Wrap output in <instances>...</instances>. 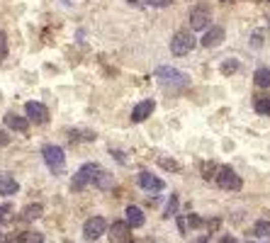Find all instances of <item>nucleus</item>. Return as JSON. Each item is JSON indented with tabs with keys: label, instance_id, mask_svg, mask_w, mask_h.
I'll return each instance as SVG.
<instances>
[{
	"label": "nucleus",
	"instance_id": "f257e3e1",
	"mask_svg": "<svg viewBox=\"0 0 270 243\" xmlns=\"http://www.w3.org/2000/svg\"><path fill=\"white\" fill-rule=\"evenodd\" d=\"M154 78H156L163 88H173V90H180V88H188V85H190L188 73H183V71H178V68H173V66H158Z\"/></svg>",
	"mask_w": 270,
	"mask_h": 243
},
{
	"label": "nucleus",
	"instance_id": "f03ea898",
	"mask_svg": "<svg viewBox=\"0 0 270 243\" xmlns=\"http://www.w3.org/2000/svg\"><path fill=\"white\" fill-rule=\"evenodd\" d=\"M42 156H44V163L49 166L51 173H64V168H66V154H64V148L56 144H46L42 148Z\"/></svg>",
	"mask_w": 270,
	"mask_h": 243
},
{
	"label": "nucleus",
	"instance_id": "7ed1b4c3",
	"mask_svg": "<svg viewBox=\"0 0 270 243\" xmlns=\"http://www.w3.org/2000/svg\"><path fill=\"white\" fill-rule=\"evenodd\" d=\"M192 49H195V37H192L188 29L175 32V37L170 39V51H173V56H185V54H190Z\"/></svg>",
	"mask_w": 270,
	"mask_h": 243
},
{
	"label": "nucleus",
	"instance_id": "20e7f679",
	"mask_svg": "<svg viewBox=\"0 0 270 243\" xmlns=\"http://www.w3.org/2000/svg\"><path fill=\"white\" fill-rule=\"evenodd\" d=\"M209 22H212V10H209V5H197V8H192V12H190L192 32L209 29Z\"/></svg>",
	"mask_w": 270,
	"mask_h": 243
},
{
	"label": "nucleus",
	"instance_id": "39448f33",
	"mask_svg": "<svg viewBox=\"0 0 270 243\" xmlns=\"http://www.w3.org/2000/svg\"><path fill=\"white\" fill-rule=\"evenodd\" d=\"M214 180H217V185L222 190H241V177L236 175V170H231L229 166L219 168L217 175H214Z\"/></svg>",
	"mask_w": 270,
	"mask_h": 243
},
{
	"label": "nucleus",
	"instance_id": "423d86ee",
	"mask_svg": "<svg viewBox=\"0 0 270 243\" xmlns=\"http://www.w3.org/2000/svg\"><path fill=\"white\" fill-rule=\"evenodd\" d=\"M107 233V221L102 219V217H90L85 224H83V236L88 238V241H98Z\"/></svg>",
	"mask_w": 270,
	"mask_h": 243
},
{
	"label": "nucleus",
	"instance_id": "0eeeda50",
	"mask_svg": "<svg viewBox=\"0 0 270 243\" xmlns=\"http://www.w3.org/2000/svg\"><path fill=\"white\" fill-rule=\"evenodd\" d=\"M98 170H100V168L95 166V163H85V166L76 173L73 183H71V185H73V190H83L88 183H93V180H95V175H98Z\"/></svg>",
	"mask_w": 270,
	"mask_h": 243
},
{
	"label": "nucleus",
	"instance_id": "6e6552de",
	"mask_svg": "<svg viewBox=\"0 0 270 243\" xmlns=\"http://www.w3.org/2000/svg\"><path fill=\"white\" fill-rule=\"evenodd\" d=\"M24 112H27V119L29 122H37V124H46L49 122V110L42 102H27Z\"/></svg>",
	"mask_w": 270,
	"mask_h": 243
},
{
	"label": "nucleus",
	"instance_id": "1a4fd4ad",
	"mask_svg": "<svg viewBox=\"0 0 270 243\" xmlns=\"http://www.w3.org/2000/svg\"><path fill=\"white\" fill-rule=\"evenodd\" d=\"M222 42H224V27H219V24L209 27L202 37V46H207V49H214V46H219Z\"/></svg>",
	"mask_w": 270,
	"mask_h": 243
},
{
	"label": "nucleus",
	"instance_id": "9d476101",
	"mask_svg": "<svg viewBox=\"0 0 270 243\" xmlns=\"http://www.w3.org/2000/svg\"><path fill=\"white\" fill-rule=\"evenodd\" d=\"M154 110H156V102H154V100H144V102H139V105H134V110H132V122L148 119V117L154 114Z\"/></svg>",
	"mask_w": 270,
	"mask_h": 243
},
{
	"label": "nucleus",
	"instance_id": "9b49d317",
	"mask_svg": "<svg viewBox=\"0 0 270 243\" xmlns=\"http://www.w3.org/2000/svg\"><path fill=\"white\" fill-rule=\"evenodd\" d=\"M129 221H114L112 226H110V238L112 243H127L129 241Z\"/></svg>",
	"mask_w": 270,
	"mask_h": 243
},
{
	"label": "nucleus",
	"instance_id": "f8f14e48",
	"mask_svg": "<svg viewBox=\"0 0 270 243\" xmlns=\"http://www.w3.org/2000/svg\"><path fill=\"white\" fill-rule=\"evenodd\" d=\"M139 185H141V190H146V192H161V190L166 188V183L161 177L151 175V173H141L139 175Z\"/></svg>",
	"mask_w": 270,
	"mask_h": 243
},
{
	"label": "nucleus",
	"instance_id": "ddd939ff",
	"mask_svg": "<svg viewBox=\"0 0 270 243\" xmlns=\"http://www.w3.org/2000/svg\"><path fill=\"white\" fill-rule=\"evenodd\" d=\"M3 119H5V124H8L10 129H15V132H20V134H24L27 129H29V119H27V117H20V114H15V112H8Z\"/></svg>",
	"mask_w": 270,
	"mask_h": 243
},
{
	"label": "nucleus",
	"instance_id": "4468645a",
	"mask_svg": "<svg viewBox=\"0 0 270 243\" xmlns=\"http://www.w3.org/2000/svg\"><path fill=\"white\" fill-rule=\"evenodd\" d=\"M17 190H20V185H17V180L12 175H8V173H0V195L3 197H12V195H17Z\"/></svg>",
	"mask_w": 270,
	"mask_h": 243
},
{
	"label": "nucleus",
	"instance_id": "2eb2a0df",
	"mask_svg": "<svg viewBox=\"0 0 270 243\" xmlns=\"http://www.w3.org/2000/svg\"><path fill=\"white\" fill-rule=\"evenodd\" d=\"M124 214H127V221H129V226H134V229H139V226H144V221H146V217H144V211L139 209V207H134V204H129Z\"/></svg>",
	"mask_w": 270,
	"mask_h": 243
},
{
	"label": "nucleus",
	"instance_id": "dca6fc26",
	"mask_svg": "<svg viewBox=\"0 0 270 243\" xmlns=\"http://www.w3.org/2000/svg\"><path fill=\"white\" fill-rule=\"evenodd\" d=\"M95 188H100V190H110L112 188V183H114V177L107 173V170H98V175H95Z\"/></svg>",
	"mask_w": 270,
	"mask_h": 243
},
{
	"label": "nucleus",
	"instance_id": "f3484780",
	"mask_svg": "<svg viewBox=\"0 0 270 243\" xmlns=\"http://www.w3.org/2000/svg\"><path fill=\"white\" fill-rule=\"evenodd\" d=\"M253 236L256 238H270V221L260 219L253 224Z\"/></svg>",
	"mask_w": 270,
	"mask_h": 243
},
{
	"label": "nucleus",
	"instance_id": "a211bd4d",
	"mask_svg": "<svg viewBox=\"0 0 270 243\" xmlns=\"http://www.w3.org/2000/svg\"><path fill=\"white\" fill-rule=\"evenodd\" d=\"M253 80H256V85L258 88H270V68H258L256 71V76H253Z\"/></svg>",
	"mask_w": 270,
	"mask_h": 243
},
{
	"label": "nucleus",
	"instance_id": "6ab92c4d",
	"mask_svg": "<svg viewBox=\"0 0 270 243\" xmlns=\"http://www.w3.org/2000/svg\"><path fill=\"white\" fill-rule=\"evenodd\" d=\"M42 204H29V207H24V211H22V217L27 221H34V219H39L42 217Z\"/></svg>",
	"mask_w": 270,
	"mask_h": 243
},
{
	"label": "nucleus",
	"instance_id": "aec40b11",
	"mask_svg": "<svg viewBox=\"0 0 270 243\" xmlns=\"http://www.w3.org/2000/svg\"><path fill=\"white\" fill-rule=\"evenodd\" d=\"M175 211H178V195H173V197L168 199V204H166V209H163V217H166V219H173Z\"/></svg>",
	"mask_w": 270,
	"mask_h": 243
},
{
	"label": "nucleus",
	"instance_id": "412c9836",
	"mask_svg": "<svg viewBox=\"0 0 270 243\" xmlns=\"http://www.w3.org/2000/svg\"><path fill=\"white\" fill-rule=\"evenodd\" d=\"M256 112L263 117H270V98H258L256 100Z\"/></svg>",
	"mask_w": 270,
	"mask_h": 243
},
{
	"label": "nucleus",
	"instance_id": "4be33fe9",
	"mask_svg": "<svg viewBox=\"0 0 270 243\" xmlns=\"http://www.w3.org/2000/svg\"><path fill=\"white\" fill-rule=\"evenodd\" d=\"M183 221H185V233H188V226H192V229H200L202 226V219L197 214H188V217H183Z\"/></svg>",
	"mask_w": 270,
	"mask_h": 243
},
{
	"label": "nucleus",
	"instance_id": "5701e85b",
	"mask_svg": "<svg viewBox=\"0 0 270 243\" xmlns=\"http://www.w3.org/2000/svg\"><path fill=\"white\" fill-rule=\"evenodd\" d=\"M22 243H44V233L27 231V233H22Z\"/></svg>",
	"mask_w": 270,
	"mask_h": 243
},
{
	"label": "nucleus",
	"instance_id": "b1692460",
	"mask_svg": "<svg viewBox=\"0 0 270 243\" xmlns=\"http://www.w3.org/2000/svg\"><path fill=\"white\" fill-rule=\"evenodd\" d=\"M8 58V37L5 32H0V64Z\"/></svg>",
	"mask_w": 270,
	"mask_h": 243
},
{
	"label": "nucleus",
	"instance_id": "393cba45",
	"mask_svg": "<svg viewBox=\"0 0 270 243\" xmlns=\"http://www.w3.org/2000/svg\"><path fill=\"white\" fill-rule=\"evenodd\" d=\"M158 163L166 168V170H178V163H175V161H168V158H158Z\"/></svg>",
	"mask_w": 270,
	"mask_h": 243
},
{
	"label": "nucleus",
	"instance_id": "a878e982",
	"mask_svg": "<svg viewBox=\"0 0 270 243\" xmlns=\"http://www.w3.org/2000/svg\"><path fill=\"white\" fill-rule=\"evenodd\" d=\"M10 211H12V207H8V204L0 207V224H3V221H10Z\"/></svg>",
	"mask_w": 270,
	"mask_h": 243
},
{
	"label": "nucleus",
	"instance_id": "bb28decb",
	"mask_svg": "<svg viewBox=\"0 0 270 243\" xmlns=\"http://www.w3.org/2000/svg\"><path fill=\"white\" fill-rule=\"evenodd\" d=\"M217 170H219V168H217V166H209V163H204V166H202V173H204V177H207V180H209V177H214L212 173H217Z\"/></svg>",
	"mask_w": 270,
	"mask_h": 243
},
{
	"label": "nucleus",
	"instance_id": "cd10ccee",
	"mask_svg": "<svg viewBox=\"0 0 270 243\" xmlns=\"http://www.w3.org/2000/svg\"><path fill=\"white\" fill-rule=\"evenodd\" d=\"M236 68H238V64H236V61H226L224 66H222V71H224V73H234Z\"/></svg>",
	"mask_w": 270,
	"mask_h": 243
},
{
	"label": "nucleus",
	"instance_id": "c85d7f7f",
	"mask_svg": "<svg viewBox=\"0 0 270 243\" xmlns=\"http://www.w3.org/2000/svg\"><path fill=\"white\" fill-rule=\"evenodd\" d=\"M148 5H156V8H166V5H170V0H146Z\"/></svg>",
	"mask_w": 270,
	"mask_h": 243
},
{
	"label": "nucleus",
	"instance_id": "c756f323",
	"mask_svg": "<svg viewBox=\"0 0 270 243\" xmlns=\"http://www.w3.org/2000/svg\"><path fill=\"white\" fill-rule=\"evenodd\" d=\"M0 144H3V146L10 144V139H8V134H5V132H0Z\"/></svg>",
	"mask_w": 270,
	"mask_h": 243
},
{
	"label": "nucleus",
	"instance_id": "7c9ffc66",
	"mask_svg": "<svg viewBox=\"0 0 270 243\" xmlns=\"http://www.w3.org/2000/svg\"><path fill=\"white\" fill-rule=\"evenodd\" d=\"M222 243H238L236 238H231V236H224V238H222Z\"/></svg>",
	"mask_w": 270,
	"mask_h": 243
},
{
	"label": "nucleus",
	"instance_id": "2f4dec72",
	"mask_svg": "<svg viewBox=\"0 0 270 243\" xmlns=\"http://www.w3.org/2000/svg\"><path fill=\"white\" fill-rule=\"evenodd\" d=\"M127 3H139V0H127Z\"/></svg>",
	"mask_w": 270,
	"mask_h": 243
},
{
	"label": "nucleus",
	"instance_id": "473e14b6",
	"mask_svg": "<svg viewBox=\"0 0 270 243\" xmlns=\"http://www.w3.org/2000/svg\"><path fill=\"white\" fill-rule=\"evenodd\" d=\"M248 243H258V241H248Z\"/></svg>",
	"mask_w": 270,
	"mask_h": 243
},
{
	"label": "nucleus",
	"instance_id": "72a5a7b5",
	"mask_svg": "<svg viewBox=\"0 0 270 243\" xmlns=\"http://www.w3.org/2000/svg\"><path fill=\"white\" fill-rule=\"evenodd\" d=\"M0 238H3V233H0Z\"/></svg>",
	"mask_w": 270,
	"mask_h": 243
},
{
	"label": "nucleus",
	"instance_id": "f704fd0d",
	"mask_svg": "<svg viewBox=\"0 0 270 243\" xmlns=\"http://www.w3.org/2000/svg\"><path fill=\"white\" fill-rule=\"evenodd\" d=\"M66 3H71V0H66Z\"/></svg>",
	"mask_w": 270,
	"mask_h": 243
}]
</instances>
